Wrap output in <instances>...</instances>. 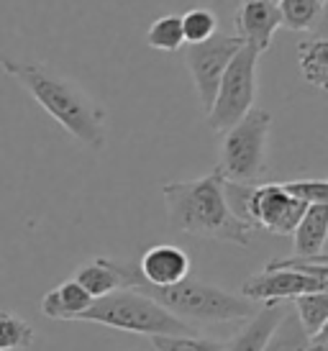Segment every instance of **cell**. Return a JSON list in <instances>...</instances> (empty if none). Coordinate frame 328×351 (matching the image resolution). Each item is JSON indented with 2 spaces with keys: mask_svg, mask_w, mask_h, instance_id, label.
I'll use <instances>...</instances> for the list:
<instances>
[{
  "mask_svg": "<svg viewBox=\"0 0 328 351\" xmlns=\"http://www.w3.org/2000/svg\"><path fill=\"white\" fill-rule=\"evenodd\" d=\"M328 236V205H308L300 223L292 231V256L300 259H318L326 256Z\"/></svg>",
  "mask_w": 328,
  "mask_h": 351,
  "instance_id": "13",
  "label": "cell"
},
{
  "mask_svg": "<svg viewBox=\"0 0 328 351\" xmlns=\"http://www.w3.org/2000/svg\"><path fill=\"white\" fill-rule=\"evenodd\" d=\"M290 197L300 200L303 205H326L328 200V182L326 180H290L280 182Z\"/></svg>",
  "mask_w": 328,
  "mask_h": 351,
  "instance_id": "24",
  "label": "cell"
},
{
  "mask_svg": "<svg viewBox=\"0 0 328 351\" xmlns=\"http://www.w3.org/2000/svg\"><path fill=\"white\" fill-rule=\"evenodd\" d=\"M308 205L290 197L280 182H259L249 187L246 197V223L264 228L274 236H292Z\"/></svg>",
  "mask_w": 328,
  "mask_h": 351,
  "instance_id": "8",
  "label": "cell"
},
{
  "mask_svg": "<svg viewBox=\"0 0 328 351\" xmlns=\"http://www.w3.org/2000/svg\"><path fill=\"white\" fill-rule=\"evenodd\" d=\"M90 305H93V298L75 280H65L41 298L39 308L51 321H78Z\"/></svg>",
  "mask_w": 328,
  "mask_h": 351,
  "instance_id": "14",
  "label": "cell"
},
{
  "mask_svg": "<svg viewBox=\"0 0 328 351\" xmlns=\"http://www.w3.org/2000/svg\"><path fill=\"white\" fill-rule=\"evenodd\" d=\"M139 277L152 287H169L190 277V254L174 244H156L141 254Z\"/></svg>",
  "mask_w": 328,
  "mask_h": 351,
  "instance_id": "11",
  "label": "cell"
},
{
  "mask_svg": "<svg viewBox=\"0 0 328 351\" xmlns=\"http://www.w3.org/2000/svg\"><path fill=\"white\" fill-rule=\"evenodd\" d=\"M264 351H310V336L300 328L292 311H285L280 323L274 326Z\"/></svg>",
  "mask_w": 328,
  "mask_h": 351,
  "instance_id": "19",
  "label": "cell"
},
{
  "mask_svg": "<svg viewBox=\"0 0 328 351\" xmlns=\"http://www.w3.org/2000/svg\"><path fill=\"white\" fill-rule=\"evenodd\" d=\"M180 23H183V36L185 44H203V41L213 39L215 31H218V19L211 8H190L185 16H180Z\"/></svg>",
  "mask_w": 328,
  "mask_h": 351,
  "instance_id": "22",
  "label": "cell"
},
{
  "mask_svg": "<svg viewBox=\"0 0 328 351\" xmlns=\"http://www.w3.org/2000/svg\"><path fill=\"white\" fill-rule=\"evenodd\" d=\"M267 3H274V5H277V3H280V0H267Z\"/></svg>",
  "mask_w": 328,
  "mask_h": 351,
  "instance_id": "25",
  "label": "cell"
},
{
  "mask_svg": "<svg viewBox=\"0 0 328 351\" xmlns=\"http://www.w3.org/2000/svg\"><path fill=\"white\" fill-rule=\"evenodd\" d=\"M146 44L156 51H180L185 47L183 23L177 13H167L149 26L146 31Z\"/></svg>",
  "mask_w": 328,
  "mask_h": 351,
  "instance_id": "20",
  "label": "cell"
},
{
  "mask_svg": "<svg viewBox=\"0 0 328 351\" xmlns=\"http://www.w3.org/2000/svg\"><path fill=\"white\" fill-rule=\"evenodd\" d=\"M328 282L308 277L303 272L282 269V267H264L261 272L251 274L242 285V298L249 302H282L295 300L300 295L326 293Z\"/></svg>",
  "mask_w": 328,
  "mask_h": 351,
  "instance_id": "9",
  "label": "cell"
},
{
  "mask_svg": "<svg viewBox=\"0 0 328 351\" xmlns=\"http://www.w3.org/2000/svg\"><path fill=\"white\" fill-rule=\"evenodd\" d=\"M285 311L288 308L282 302H267V305H261L259 311L246 321V326H244L242 331L233 333L231 339L223 343L221 351H264L272 331H274V326L280 323Z\"/></svg>",
  "mask_w": 328,
  "mask_h": 351,
  "instance_id": "12",
  "label": "cell"
},
{
  "mask_svg": "<svg viewBox=\"0 0 328 351\" xmlns=\"http://www.w3.org/2000/svg\"><path fill=\"white\" fill-rule=\"evenodd\" d=\"M259 51L244 44L236 51V57L229 62L223 72L218 93L213 98L211 110L205 113V123L215 134L229 131L233 123H239L257 100V64H259Z\"/></svg>",
  "mask_w": 328,
  "mask_h": 351,
  "instance_id": "6",
  "label": "cell"
},
{
  "mask_svg": "<svg viewBox=\"0 0 328 351\" xmlns=\"http://www.w3.org/2000/svg\"><path fill=\"white\" fill-rule=\"evenodd\" d=\"M326 0H280V29L288 31H313L323 16Z\"/></svg>",
  "mask_w": 328,
  "mask_h": 351,
  "instance_id": "17",
  "label": "cell"
},
{
  "mask_svg": "<svg viewBox=\"0 0 328 351\" xmlns=\"http://www.w3.org/2000/svg\"><path fill=\"white\" fill-rule=\"evenodd\" d=\"M78 321L97 323L106 328L139 333V336H149V339H154V336H198L195 326H187L185 321L169 315L152 298L139 295L134 290H118L100 300H93V305Z\"/></svg>",
  "mask_w": 328,
  "mask_h": 351,
  "instance_id": "4",
  "label": "cell"
},
{
  "mask_svg": "<svg viewBox=\"0 0 328 351\" xmlns=\"http://www.w3.org/2000/svg\"><path fill=\"white\" fill-rule=\"evenodd\" d=\"M292 302H295L292 315L298 318L300 328L308 333V336H316V333L326 331L328 328V293L300 295V298H295Z\"/></svg>",
  "mask_w": 328,
  "mask_h": 351,
  "instance_id": "18",
  "label": "cell"
},
{
  "mask_svg": "<svg viewBox=\"0 0 328 351\" xmlns=\"http://www.w3.org/2000/svg\"><path fill=\"white\" fill-rule=\"evenodd\" d=\"M162 195L167 203V221L174 231L223 244H251L254 228L231 213L223 195V177L218 175V169L195 180L164 182Z\"/></svg>",
  "mask_w": 328,
  "mask_h": 351,
  "instance_id": "2",
  "label": "cell"
},
{
  "mask_svg": "<svg viewBox=\"0 0 328 351\" xmlns=\"http://www.w3.org/2000/svg\"><path fill=\"white\" fill-rule=\"evenodd\" d=\"M298 64L300 75L310 88L326 90L328 85V39L313 36L298 47Z\"/></svg>",
  "mask_w": 328,
  "mask_h": 351,
  "instance_id": "16",
  "label": "cell"
},
{
  "mask_svg": "<svg viewBox=\"0 0 328 351\" xmlns=\"http://www.w3.org/2000/svg\"><path fill=\"white\" fill-rule=\"evenodd\" d=\"M36 333L29 321L13 313H0V351H26L34 346Z\"/></svg>",
  "mask_w": 328,
  "mask_h": 351,
  "instance_id": "21",
  "label": "cell"
},
{
  "mask_svg": "<svg viewBox=\"0 0 328 351\" xmlns=\"http://www.w3.org/2000/svg\"><path fill=\"white\" fill-rule=\"evenodd\" d=\"M233 26H236V39L264 54L270 51L272 39L280 29L277 5L267 0H244L242 8L233 16Z\"/></svg>",
  "mask_w": 328,
  "mask_h": 351,
  "instance_id": "10",
  "label": "cell"
},
{
  "mask_svg": "<svg viewBox=\"0 0 328 351\" xmlns=\"http://www.w3.org/2000/svg\"><path fill=\"white\" fill-rule=\"evenodd\" d=\"M154 351H221L223 341H213L203 336H154Z\"/></svg>",
  "mask_w": 328,
  "mask_h": 351,
  "instance_id": "23",
  "label": "cell"
},
{
  "mask_svg": "<svg viewBox=\"0 0 328 351\" xmlns=\"http://www.w3.org/2000/svg\"><path fill=\"white\" fill-rule=\"evenodd\" d=\"M113 269H116L121 287L124 290H134L139 295H146L164 308V311L180 318V321L193 323H231V321H249L257 313L254 302H249L242 295H233L229 290H221L215 285L195 282V280H183L169 287H152L139 277L136 264L118 262L113 259Z\"/></svg>",
  "mask_w": 328,
  "mask_h": 351,
  "instance_id": "3",
  "label": "cell"
},
{
  "mask_svg": "<svg viewBox=\"0 0 328 351\" xmlns=\"http://www.w3.org/2000/svg\"><path fill=\"white\" fill-rule=\"evenodd\" d=\"M72 280H75L93 300H100V298H106V295H113V293H118V290H124L116 269H113V259H108V256H97L93 262H87L85 267H80L78 274H75Z\"/></svg>",
  "mask_w": 328,
  "mask_h": 351,
  "instance_id": "15",
  "label": "cell"
},
{
  "mask_svg": "<svg viewBox=\"0 0 328 351\" xmlns=\"http://www.w3.org/2000/svg\"><path fill=\"white\" fill-rule=\"evenodd\" d=\"M242 47L244 44L236 36H226V34H215L213 39L203 41V44H187L185 47V64L190 69V77H193L203 113L211 110L223 72Z\"/></svg>",
  "mask_w": 328,
  "mask_h": 351,
  "instance_id": "7",
  "label": "cell"
},
{
  "mask_svg": "<svg viewBox=\"0 0 328 351\" xmlns=\"http://www.w3.org/2000/svg\"><path fill=\"white\" fill-rule=\"evenodd\" d=\"M0 69L16 82H21V88L29 90L31 98L36 100L69 136L78 138L82 147L93 149V152H100L106 147V108L90 98L78 82L54 72L49 64L13 59L3 51H0Z\"/></svg>",
  "mask_w": 328,
  "mask_h": 351,
  "instance_id": "1",
  "label": "cell"
},
{
  "mask_svg": "<svg viewBox=\"0 0 328 351\" xmlns=\"http://www.w3.org/2000/svg\"><path fill=\"white\" fill-rule=\"evenodd\" d=\"M272 113L264 108H251L249 113L223 131L218 149V175L236 185H259L267 172Z\"/></svg>",
  "mask_w": 328,
  "mask_h": 351,
  "instance_id": "5",
  "label": "cell"
}]
</instances>
